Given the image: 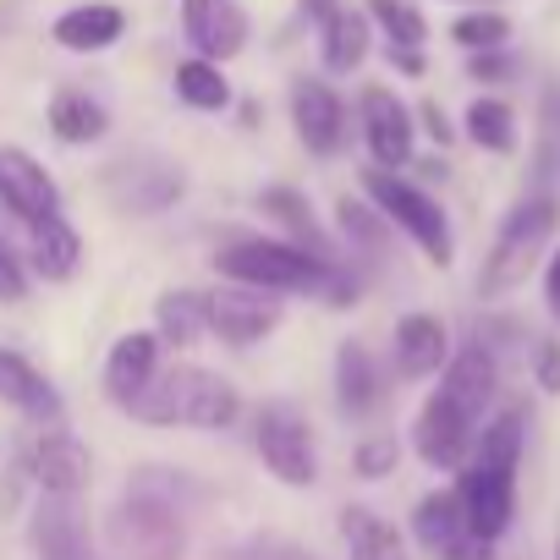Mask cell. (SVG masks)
<instances>
[{"instance_id": "13", "label": "cell", "mask_w": 560, "mask_h": 560, "mask_svg": "<svg viewBox=\"0 0 560 560\" xmlns=\"http://www.w3.org/2000/svg\"><path fill=\"white\" fill-rule=\"evenodd\" d=\"M182 34L198 56L231 61L247 50V12L236 0H182Z\"/></svg>"}, {"instance_id": "41", "label": "cell", "mask_w": 560, "mask_h": 560, "mask_svg": "<svg viewBox=\"0 0 560 560\" xmlns=\"http://www.w3.org/2000/svg\"><path fill=\"white\" fill-rule=\"evenodd\" d=\"M385 56H390V67L396 72H407V78H423V50H412V45H385Z\"/></svg>"}, {"instance_id": "28", "label": "cell", "mask_w": 560, "mask_h": 560, "mask_svg": "<svg viewBox=\"0 0 560 560\" xmlns=\"http://www.w3.org/2000/svg\"><path fill=\"white\" fill-rule=\"evenodd\" d=\"M341 538H347L352 560H407L401 533L380 511H369V505H347L341 511Z\"/></svg>"}, {"instance_id": "19", "label": "cell", "mask_w": 560, "mask_h": 560, "mask_svg": "<svg viewBox=\"0 0 560 560\" xmlns=\"http://www.w3.org/2000/svg\"><path fill=\"white\" fill-rule=\"evenodd\" d=\"M154 374H160V336L154 330H127L105 358V396L116 407H127Z\"/></svg>"}, {"instance_id": "29", "label": "cell", "mask_w": 560, "mask_h": 560, "mask_svg": "<svg viewBox=\"0 0 560 560\" xmlns=\"http://www.w3.org/2000/svg\"><path fill=\"white\" fill-rule=\"evenodd\" d=\"M171 83H176V100H182L187 110H225V105H231V83H225L220 61H209V56L182 61Z\"/></svg>"}, {"instance_id": "42", "label": "cell", "mask_w": 560, "mask_h": 560, "mask_svg": "<svg viewBox=\"0 0 560 560\" xmlns=\"http://www.w3.org/2000/svg\"><path fill=\"white\" fill-rule=\"evenodd\" d=\"M544 303H549V314L560 319V247H555L549 264H544Z\"/></svg>"}, {"instance_id": "14", "label": "cell", "mask_w": 560, "mask_h": 560, "mask_svg": "<svg viewBox=\"0 0 560 560\" xmlns=\"http://www.w3.org/2000/svg\"><path fill=\"white\" fill-rule=\"evenodd\" d=\"M440 390L483 423V412L494 407V390H500V369H494V352L483 341H467L462 352H451V363L440 369Z\"/></svg>"}, {"instance_id": "39", "label": "cell", "mask_w": 560, "mask_h": 560, "mask_svg": "<svg viewBox=\"0 0 560 560\" xmlns=\"http://www.w3.org/2000/svg\"><path fill=\"white\" fill-rule=\"evenodd\" d=\"M511 72H516V61H511L505 50H478V56H472V78H478V83H500V78H511Z\"/></svg>"}, {"instance_id": "31", "label": "cell", "mask_w": 560, "mask_h": 560, "mask_svg": "<svg viewBox=\"0 0 560 560\" xmlns=\"http://www.w3.org/2000/svg\"><path fill=\"white\" fill-rule=\"evenodd\" d=\"M462 127H467V138H472L478 149H489V154H511V149H516V110H511L505 100H494V94L472 100L467 116H462Z\"/></svg>"}, {"instance_id": "20", "label": "cell", "mask_w": 560, "mask_h": 560, "mask_svg": "<svg viewBox=\"0 0 560 560\" xmlns=\"http://www.w3.org/2000/svg\"><path fill=\"white\" fill-rule=\"evenodd\" d=\"M0 401L18 407L23 418H39V423H56L61 418V396L56 385L12 347H0Z\"/></svg>"}, {"instance_id": "35", "label": "cell", "mask_w": 560, "mask_h": 560, "mask_svg": "<svg viewBox=\"0 0 560 560\" xmlns=\"http://www.w3.org/2000/svg\"><path fill=\"white\" fill-rule=\"evenodd\" d=\"M385 214L380 209H369V203H358V198H341V231L352 236V242H363V247H380V236H385Z\"/></svg>"}, {"instance_id": "26", "label": "cell", "mask_w": 560, "mask_h": 560, "mask_svg": "<svg viewBox=\"0 0 560 560\" xmlns=\"http://www.w3.org/2000/svg\"><path fill=\"white\" fill-rule=\"evenodd\" d=\"M258 209H264L269 220H280V225H287L298 247H308V253H319V258H336V242L319 231V220H314V203H308L298 187H269V192H258Z\"/></svg>"}, {"instance_id": "43", "label": "cell", "mask_w": 560, "mask_h": 560, "mask_svg": "<svg viewBox=\"0 0 560 560\" xmlns=\"http://www.w3.org/2000/svg\"><path fill=\"white\" fill-rule=\"evenodd\" d=\"M336 7H341V0H298V12H303L308 23H325V18H330Z\"/></svg>"}, {"instance_id": "6", "label": "cell", "mask_w": 560, "mask_h": 560, "mask_svg": "<svg viewBox=\"0 0 560 560\" xmlns=\"http://www.w3.org/2000/svg\"><path fill=\"white\" fill-rule=\"evenodd\" d=\"M280 314L287 308L275 303V292L242 287V280H231V287H220V292H203V325L225 347H258L280 325Z\"/></svg>"}, {"instance_id": "3", "label": "cell", "mask_w": 560, "mask_h": 560, "mask_svg": "<svg viewBox=\"0 0 560 560\" xmlns=\"http://www.w3.org/2000/svg\"><path fill=\"white\" fill-rule=\"evenodd\" d=\"M555 231H560V198L538 192V198L516 203V209L505 214V225H500L489 258H483L478 292H483V298H505V292H516L522 280L538 269V258L549 253Z\"/></svg>"}, {"instance_id": "24", "label": "cell", "mask_w": 560, "mask_h": 560, "mask_svg": "<svg viewBox=\"0 0 560 560\" xmlns=\"http://www.w3.org/2000/svg\"><path fill=\"white\" fill-rule=\"evenodd\" d=\"M110 198L121 209H132V214H160L165 203L182 198V171L176 165H154V171L132 176V165L121 160V165H110Z\"/></svg>"}, {"instance_id": "17", "label": "cell", "mask_w": 560, "mask_h": 560, "mask_svg": "<svg viewBox=\"0 0 560 560\" xmlns=\"http://www.w3.org/2000/svg\"><path fill=\"white\" fill-rule=\"evenodd\" d=\"M121 34H127V12L110 7V0H83V7H72L50 23V39L72 56H100V50L121 45Z\"/></svg>"}, {"instance_id": "38", "label": "cell", "mask_w": 560, "mask_h": 560, "mask_svg": "<svg viewBox=\"0 0 560 560\" xmlns=\"http://www.w3.org/2000/svg\"><path fill=\"white\" fill-rule=\"evenodd\" d=\"M533 380H538L544 396H560V341L555 336L533 347Z\"/></svg>"}, {"instance_id": "44", "label": "cell", "mask_w": 560, "mask_h": 560, "mask_svg": "<svg viewBox=\"0 0 560 560\" xmlns=\"http://www.w3.org/2000/svg\"><path fill=\"white\" fill-rule=\"evenodd\" d=\"M275 560H308V555H303V549H280Z\"/></svg>"}, {"instance_id": "33", "label": "cell", "mask_w": 560, "mask_h": 560, "mask_svg": "<svg viewBox=\"0 0 560 560\" xmlns=\"http://www.w3.org/2000/svg\"><path fill=\"white\" fill-rule=\"evenodd\" d=\"M369 23L385 34V45H429V18L412 7V0H369Z\"/></svg>"}, {"instance_id": "32", "label": "cell", "mask_w": 560, "mask_h": 560, "mask_svg": "<svg viewBox=\"0 0 560 560\" xmlns=\"http://www.w3.org/2000/svg\"><path fill=\"white\" fill-rule=\"evenodd\" d=\"M522 434H527V423H522V412L511 407V412H500V418H489V423L478 429V440H472V456H467V462L516 467V456H522Z\"/></svg>"}, {"instance_id": "12", "label": "cell", "mask_w": 560, "mask_h": 560, "mask_svg": "<svg viewBox=\"0 0 560 560\" xmlns=\"http://www.w3.org/2000/svg\"><path fill=\"white\" fill-rule=\"evenodd\" d=\"M292 127L308 154H341L347 149V105L325 78H298L292 83Z\"/></svg>"}, {"instance_id": "2", "label": "cell", "mask_w": 560, "mask_h": 560, "mask_svg": "<svg viewBox=\"0 0 560 560\" xmlns=\"http://www.w3.org/2000/svg\"><path fill=\"white\" fill-rule=\"evenodd\" d=\"M330 264L336 258H319L298 242H269V236H236L214 253V269L225 280H242V287H258V292H275V298H287V292L319 298Z\"/></svg>"}, {"instance_id": "5", "label": "cell", "mask_w": 560, "mask_h": 560, "mask_svg": "<svg viewBox=\"0 0 560 560\" xmlns=\"http://www.w3.org/2000/svg\"><path fill=\"white\" fill-rule=\"evenodd\" d=\"M472 440H478V418H467L445 390H434L412 418V451L434 472H462L472 456Z\"/></svg>"}, {"instance_id": "4", "label": "cell", "mask_w": 560, "mask_h": 560, "mask_svg": "<svg viewBox=\"0 0 560 560\" xmlns=\"http://www.w3.org/2000/svg\"><path fill=\"white\" fill-rule=\"evenodd\" d=\"M363 192H369V203H374L396 231H407V236H412V247H418L434 269H451V264H456L451 220H445V209H440L423 187H412L401 171L369 165V171H363Z\"/></svg>"}, {"instance_id": "9", "label": "cell", "mask_w": 560, "mask_h": 560, "mask_svg": "<svg viewBox=\"0 0 560 560\" xmlns=\"http://www.w3.org/2000/svg\"><path fill=\"white\" fill-rule=\"evenodd\" d=\"M456 500H462V516H467L472 538L494 544L511 527V511H516V467L467 462L462 467V483H456Z\"/></svg>"}, {"instance_id": "22", "label": "cell", "mask_w": 560, "mask_h": 560, "mask_svg": "<svg viewBox=\"0 0 560 560\" xmlns=\"http://www.w3.org/2000/svg\"><path fill=\"white\" fill-rule=\"evenodd\" d=\"M374 23H369V12H352V7H336L325 23H319V56H325V72H336V78H352L363 61H369V34Z\"/></svg>"}, {"instance_id": "23", "label": "cell", "mask_w": 560, "mask_h": 560, "mask_svg": "<svg viewBox=\"0 0 560 560\" xmlns=\"http://www.w3.org/2000/svg\"><path fill=\"white\" fill-rule=\"evenodd\" d=\"M385 385H380V369H374V352L363 341H341L336 347V401L347 418H369L380 407Z\"/></svg>"}, {"instance_id": "11", "label": "cell", "mask_w": 560, "mask_h": 560, "mask_svg": "<svg viewBox=\"0 0 560 560\" xmlns=\"http://www.w3.org/2000/svg\"><path fill=\"white\" fill-rule=\"evenodd\" d=\"M412 533L418 544L434 555V560H489V544L472 538L467 516H462V500L456 489H440V494H423L418 511H412Z\"/></svg>"}, {"instance_id": "21", "label": "cell", "mask_w": 560, "mask_h": 560, "mask_svg": "<svg viewBox=\"0 0 560 560\" xmlns=\"http://www.w3.org/2000/svg\"><path fill=\"white\" fill-rule=\"evenodd\" d=\"M28 258H34V275L39 280H72L83 269V236L72 220L61 214H45L28 225Z\"/></svg>"}, {"instance_id": "8", "label": "cell", "mask_w": 560, "mask_h": 560, "mask_svg": "<svg viewBox=\"0 0 560 560\" xmlns=\"http://www.w3.org/2000/svg\"><path fill=\"white\" fill-rule=\"evenodd\" d=\"M358 121H363V143H369L374 165H385V171L412 165V149H418V121H412V110L396 100V89L369 83V89H363V100H358Z\"/></svg>"}, {"instance_id": "7", "label": "cell", "mask_w": 560, "mask_h": 560, "mask_svg": "<svg viewBox=\"0 0 560 560\" xmlns=\"http://www.w3.org/2000/svg\"><path fill=\"white\" fill-rule=\"evenodd\" d=\"M258 456H264V467L287 483V489H308V483L319 478L314 429H308L292 407H264V412H258Z\"/></svg>"}, {"instance_id": "40", "label": "cell", "mask_w": 560, "mask_h": 560, "mask_svg": "<svg viewBox=\"0 0 560 560\" xmlns=\"http://www.w3.org/2000/svg\"><path fill=\"white\" fill-rule=\"evenodd\" d=\"M418 121H423V132H429L434 143H451V138H456V127L445 121V110H440L434 100H423V110H418Z\"/></svg>"}, {"instance_id": "36", "label": "cell", "mask_w": 560, "mask_h": 560, "mask_svg": "<svg viewBox=\"0 0 560 560\" xmlns=\"http://www.w3.org/2000/svg\"><path fill=\"white\" fill-rule=\"evenodd\" d=\"M396 462H401V445H396L390 434H374V440H363V445L352 451L358 478H385V472H396Z\"/></svg>"}, {"instance_id": "30", "label": "cell", "mask_w": 560, "mask_h": 560, "mask_svg": "<svg viewBox=\"0 0 560 560\" xmlns=\"http://www.w3.org/2000/svg\"><path fill=\"white\" fill-rule=\"evenodd\" d=\"M203 292H165L154 303V336L160 347H192L203 336Z\"/></svg>"}, {"instance_id": "37", "label": "cell", "mask_w": 560, "mask_h": 560, "mask_svg": "<svg viewBox=\"0 0 560 560\" xmlns=\"http://www.w3.org/2000/svg\"><path fill=\"white\" fill-rule=\"evenodd\" d=\"M28 298V269H23V258L12 253V242L0 236V308H12V303H23Z\"/></svg>"}, {"instance_id": "45", "label": "cell", "mask_w": 560, "mask_h": 560, "mask_svg": "<svg viewBox=\"0 0 560 560\" xmlns=\"http://www.w3.org/2000/svg\"><path fill=\"white\" fill-rule=\"evenodd\" d=\"M555 560H560V538H555Z\"/></svg>"}, {"instance_id": "15", "label": "cell", "mask_w": 560, "mask_h": 560, "mask_svg": "<svg viewBox=\"0 0 560 560\" xmlns=\"http://www.w3.org/2000/svg\"><path fill=\"white\" fill-rule=\"evenodd\" d=\"M28 467H34V483H39L45 494H67V500H78V494L89 489V445H83L78 434H67V429L39 434Z\"/></svg>"}, {"instance_id": "18", "label": "cell", "mask_w": 560, "mask_h": 560, "mask_svg": "<svg viewBox=\"0 0 560 560\" xmlns=\"http://www.w3.org/2000/svg\"><path fill=\"white\" fill-rule=\"evenodd\" d=\"M451 363V330L434 314H407L396 325V374L401 380H434Z\"/></svg>"}, {"instance_id": "25", "label": "cell", "mask_w": 560, "mask_h": 560, "mask_svg": "<svg viewBox=\"0 0 560 560\" xmlns=\"http://www.w3.org/2000/svg\"><path fill=\"white\" fill-rule=\"evenodd\" d=\"M34 549H39V560H89V533L67 494H50L34 511Z\"/></svg>"}, {"instance_id": "1", "label": "cell", "mask_w": 560, "mask_h": 560, "mask_svg": "<svg viewBox=\"0 0 560 560\" xmlns=\"http://www.w3.org/2000/svg\"><path fill=\"white\" fill-rule=\"evenodd\" d=\"M127 412L149 429H231L242 412V396L231 380H220L198 363H176V369H160L127 401Z\"/></svg>"}, {"instance_id": "27", "label": "cell", "mask_w": 560, "mask_h": 560, "mask_svg": "<svg viewBox=\"0 0 560 560\" xmlns=\"http://www.w3.org/2000/svg\"><path fill=\"white\" fill-rule=\"evenodd\" d=\"M45 121H50V132H56L61 143H100V138L110 132L105 105H100V100H89L83 89H61V94L50 100Z\"/></svg>"}, {"instance_id": "34", "label": "cell", "mask_w": 560, "mask_h": 560, "mask_svg": "<svg viewBox=\"0 0 560 560\" xmlns=\"http://www.w3.org/2000/svg\"><path fill=\"white\" fill-rule=\"evenodd\" d=\"M451 39L462 45V50H505V39H511V18L505 12H462L456 23H451Z\"/></svg>"}, {"instance_id": "10", "label": "cell", "mask_w": 560, "mask_h": 560, "mask_svg": "<svg viewBox=\"0 0 560 560\" xmlns=\"http://www.w3.org/2000/svg\"><path fill=\"white\" fill-rule=\"evenodd\" d=\"M0 209L18 214L23 225H34V220H45V214H61V187H56V176H50L28 149H18V143L0 149Z\"/></svg>"}, {"instance_id": "16", "label": "cell", "mask_w": 560, "mask_h": 560, "mask_svg": "<svg viewBox=\"0 0 560 560\" xmlns=\"http://www.w3.org/2000/svg\"><path fill=\"white\" fill-rule=\"evenodd\" d=\"M116 522H121V538L138 560H182V522H176L171 505L138 494V500L121 505Z\"/></svg>"}]
</instances>
